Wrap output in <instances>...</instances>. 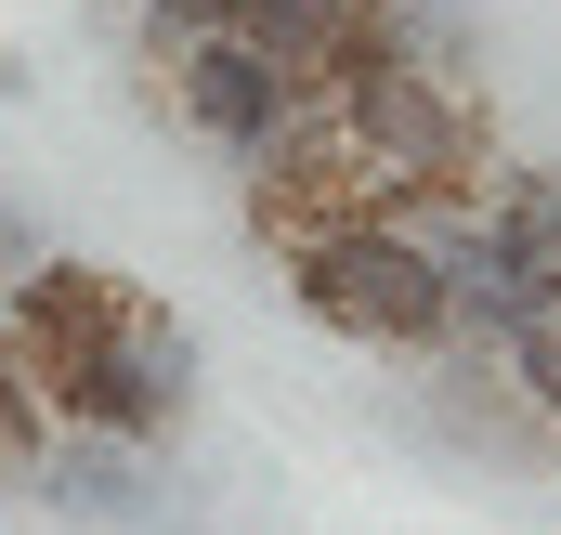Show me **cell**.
<instances>
[{
  "mask_svg": "<svg viewBox=\"0 0 561 535\" xmlns=\"http://www.w3.org/2000/svg\"><path fill=\"white\" fill-rule=\"evenodd\" d=\"M144 92L209 144V157H236V170H262V157L300 132V105H313L262 39H183V53H157V79H144Z\"/></svg>",
  "mask_w": 561,
  "mask_h": 535,
  "instance_id": "277c9868",
  "label": "cell"
},
{
  "mask_svg": "<svg viewBox=\"0 0 561 535\" xmlns=\"http://www.w3.org/2000/svg\"><path fill=\"white\" fill-rule=\"evenodd\" d=\"M26 497L66 510V523H92V535H170V497L144 483V444H105V431H53V457L26 470Z\"/></svg>",
  "mask_w": 561,
  "mask_h": 535,
  "instance_id": "5b68a950",
  "label": "cell"
},
{
  "mask_svg": "<svg viewBox=\"0 0 561 535\" xmlns=\"http://www.w3.org/2000/svg\"><path fill=\"white\" fill-rule=\"evenodd\" d=\"M496 379L523 392V418H536V431H561V314H536V327L496 353Z\"/></svg>",
  "mask_w": 561,
  "mask_h": 535,
  "instance_id": "52a82bcc",
  "label": "cell"
},
{
  "mask_svg": "<svg viewBox=\"0 0 561 535\" xmlns=\"http://www.w3.org/2000/svg\"><path fill=\"white\" fill-rule=\"evenodd\" d=\"M0 105H26V53L13 39H0Z\"/></svg>",
  "mask_w": 561,
  "mask_h": 535,
  "instance_id": "9c48e42d",
  "label": "cell"
},
{
  "mask_svg": "<svg viewBox=\"0 0 561 535\" xmlns=\"http://www.w3.org/2000/svg\"><path fill=\"white\" fill-rule=\"evenodd\" d=\"M483 209H496V236L536 262V287L561 300V170H536V157H510L496 183H483Z\"/></svg>",
  "mask_w": 561,
  "mask_h": 535,
  "instance_id": "8992f818",
  "label": "cell"
},
{
  "mask_svg": "<svg viewBox=\"0 0 561 535\" xmlns=\"http://www.w3.org/2000/svg\"><path fill=\"white\" fill-rule=\"evenodd\" d=\"M0 340L39 379L53 431H105V444H170L196 418V327L170 300H144L105 262H39L0 287Z\"/></svg>",
  "mask_w": 561,
  "mask_h": 535,
  "instance_id": "6da1fadb",
  "label": "cell"
},
{
  "mask_svg": "<svg viewBox=\"0 0 561 535\" xmlns=\"http://www.w3.org/2000/svg\"><path fill=\"white\" fill-rule=\"evenodd\" d=\"M313 105H327V132L353 144L405 209H457V196H483V105H470L457 66H419V53L366 39Z\"/></svg>",
  "mask_w": 561,
  "mask_h": 535,
  "instance_id": "3957f363",
  "label": "cell"
},
{
  "mask_svg": "<svg viewBox=\"0 0 561 535\" xmlns=\"http://www.w3.org/2000/svg\"><path fill=\"white\" fill-rule=\"evenodd\" d=\"M39 262V223H26V209H13V196H0V287H13V274Z\"/></svg>",
  "mask_w": 561,
  "mask_h": 535,
  "instance_id": "ba28073f",
  "label": "cell"
},
{
  "mask_svg": "<svg viewBox=\"0 0 561 535\" xmlns=\"http://www.w3.org/2000/svg\"><path fill=\"white\" fill-rule=\"evenodd\" d=\"M470 209V196H457ZM287 287L327 340L353 353H457V300H444V209H340L313 236H287Z\"/></svg>",
  "mask_w": 561,
  "mask_h": 535,
  "instance_id": "7a4b0ae2",
  "label": "cell"
}]
</instances>
